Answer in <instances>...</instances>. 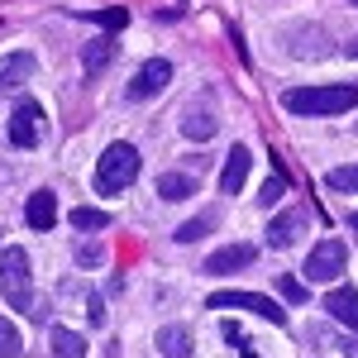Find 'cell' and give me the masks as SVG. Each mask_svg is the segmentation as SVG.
Returning a JSON list of instances; mask_svg holds the SVG:
<instances>
[{"label": "cell", "instance_id": "cell-7", "mask_svg": "<svg viewBox=\"0 0 358 358\" xmlns=\"http://www.w3.org/2000/svg\"><path fill=\"white\" fill-rule=\"evenodd\" d=\"M172 82V62L167 57H153V62H143L134 77H129V101H153L158 91H167Z\"/></svg>", "mask_w": 358, "mask_h": 358}, {"label": "cell", "instance_id": "cell-26", "mask_svg": "<svg viewBox=\"0 0 358 358\" xmlns=\"http://www.w3.org/2000/svg\"><path fill=\"white\" fill-rule=\"evenodd\" d=\"M77 263H82V268H101V263H106V248L82 244V248H77Z\"/></svg>", "mask_w": 358, "mask_h": 358}, {"label": "cell", "instance_id": "cell-6", "mask_svg": "<svg viewBox=\"0 0 358 358\" xmlns=\"http://www.w3.org/2000/svg\"><path fill=\"white\" fill-rule=\"evenodd\" d=\"M344 263H349V244L325 239V244H315L306 253V277H310V282H334V277L344 273Z\"/></svg>", "mask_w": 358, "mask_h": 358}, {"label": "cell", "instance_id": "cell-24", "mask_svg": "<svg viewBox=\"0 0 358 358\" xmlns=\"http://www.w3.org/2000/svg\"><path fill=\"white\" fill-rule=\"evenodd\" d=\"M287 187H292V177H287V172H277L273 182L263 187V196H258V201H263V206H277V201L287 196Z\"/></svg>", "mask_w": 358, "mask_h": 358}, {"label": "cell", "instance_id": "cell-18", "mask_svg": "<svg viewBox=\"0 0 358 358\" xmlns=\"http://www.w3.org/2000/svg\"><path fill=\"white\" fill-rule=\"evenodd\" d=\"M215 224H220V210H201V215H196V220H187L177 234H172V239H177V244H196V239H206Z\"/></svg>", "mask_w": 358, "mask_h": 358}, {"label": "cell", "instance_id": "cell-22", "mask_svg": "<svg viewBox=\"0 0 358 358\" xmlns=\"http://www.w3.org/2000/svg\"><path fill=\"white\" fill-rule=\"evenodd\" d=\"M273 287H277V296H282V301H292V306H306V301H310V292H306L296 277H287V273L273 277Z\"/></svg>", "mask_w": 358, "mask_h": 358}, {"label": "cell", "instance_id": "cell-2", "mask_svg": "<svg viewBox=\"0 0 358 358\" xmlns=\"http://www.w3.org/2000/svg\"><path fill=\"white\" fill-rule=\"evenodd\" d=\"M134 177H138V148L134 143H110L96 163V192L120 196L124 187H134Z\"/></svg>", "mask_w": 358, "mask_h": 358}, {"label": "cell", "instance_id": "cell-30", "mask_svg": "<svg viewBox=\"0 0 358 358\" xmlns=\"http://www.w3.org/2000/svg\"><path fill=\"white\" fill-rule=\"evenodd\" d=\"M354 234H358V215H354Z\"/></svg>", "mask_w": 358, "mask_h": 358}, {"label": "cell", "instance_id": "cell-13", "mask_svg": "<svg viewBox=\"0 0 358 358\" xmlns=\"http://www.w3.org/2000/svg\"><path fill=\"white\" fill-rule=\"evenodd\" d=\"M34 53H5L0 57V91H10V86H20L24 77H34Z\"/></svg>", "mask_w": 358, "mask_h": 358}, {"label": "cell", "instance_id": "cell-21", "mask_svg": "<svg viewBox=\"0 0 358 358\" xmlns=\"http://www.w3.org/2000/svg\"><path fill=\"white\" fill-rule=\"evenodd\" d=\"M20 354H24V339L15 330V320L0 315V358H20Z\"/></svg>", "mask_w": 358, "mask_h": 358}, {"label": "cell", "instance_id": "cell-31", "mask_svg": "<svg viewBox=\"0 0 358 358\" xmlns=\"http://www.w3.org/2000/svg\"><path fill=\"white\" fill-rule=\"evenodd\" d=\"M354 5H358V0H354Z\"/></svg>", "mask_w": 358, "mask_h": 358}, {"label": "cell", "instance_id": "cell-3", "mask_svg": "<svg viewBox=\"0 0 358 358\" xmlns=\"http://www.w3.org/2000/svg\"><path fill=\"white\" fill-rule=\"evenodd\" d=\"M0 292L15 310H34V287H29V253L20 244H10L0 253Z\"/></svg>", "mask_w": 358, "mask_h": 358}, {"label": "cell", "instance_id": "cell-25", "mask_svg": "<svg viewBox=\"0 0 358 358\" xmlns=\"http://www.w3.org/2000/svg\"><path fill=\"white\" fill-rule=\"evenodd\" d=\"M86 20H96V24H106V29H124V24H129L124 10H101V15H86Z\"/></svg>", "mask_w": 358, "mask_h": 358}, {"label": "cell", "instance_id": "cell-14", "mask_svg": "<svg viewBox=\"0 0 358 358\" xmlns=\"http://www.w3.org/2000/svg\"><path fill=\"white\" fill-rule=\"evenodd\" d=\"M48 354L53 358H86V339L77 330H67V325H53L48 330Z\"/></svg>", "mask_w": 358, "mask_h": 358}, {"label": "cell", "instance_id": "cell-9", "mask_svg": "<svg viewBox=\"0 0 358 358\" xmlns=\"http://www.w3.org/2000/svg\"><path fill=\"white\" fill-rule=\"evenodd\" d=\"M301 234H306V210H296V206L268 220V248H292Z\"/></svg>", "mask_w": 358, "mask_h": 358}, {"label": "cell", "instance_id": "cell-27", "mask_svg": "<svg viewBox=\"0 0 358 358\" xmlns=\"http://www.w3.org/2000/svg\"><path fill=\"white\" fill-rule=\"evenodd\" d=\"M86 315H91V325H101V320H106V306H101V296H91V301H86Z\"/></svg>", "mask_w": 358, "mask_h": 358}, {"label": "cell", "instance_id": "cell-4", "mask_svg": "<svg viewBox=\"0 0 358 358\" xmlns=\"http://www.w3.org/2000/svg\"><path fill=\"white\" fill-rule=\"evenodd\" d=\"M210 310H253V315H263V320H273L282 325L287 315H282V306L273 296H263V292H210Z\"/></svg>", "mask_w": 358, "mask_h": 358}, {"label": "cell", "instance_id": "cell-10", "mask_svg": "<svg viewBox=\"0 0 358 358\" xmlns=\"http://www.w3.org/2000/svg\"><path fill=\"white\" fill-rule=\"evenodd\" d=\"M248 167H253L248 148H244V143H234V148H229V158H224V172H220V192L224 196H239V192H244Z\"/></svg>", "mask_w": 358, "mask_h": 358}, {"label": "cell", "instance_id": "cell-17", "mask_svg": "<svg viewBox=\"0 0 358 358\" xmlns=\"http://www.w3.org/2000/svg\"><path fill=\"white\" fill-rule=\"evenodd\" d=\"M158 196L163 201H187V196H196V177L192 172H163L158 177Z\"/></svg>", "mask_w": 358, "mask_h": 358}, {"label": "cell", "instance_id": "cell-15", "mask_svg": "<svg viewBox=\"0 0 358 358\" xmlns=\"http://www.w3.org/2000/svg\"><path fill=\"white\" fill-rule=\"evenodd\" d=\"M158 354L163 358H192V330L187 325H163L158 330Z\"/></svg>", "mask_w": 358, "mask_h": 358}, {"label": "cell", "instance_id": "cell-19", "mask_svg": "<svg viewBox=\"0 0 358 358\" xmlns=\"http://www.w3.org/2000/svg\"><path fill=\"white\" fill-rule=\"evenodd\" d=\"M110 53H115L110 38H101V43H86V48H82V67H86V72H101V67L110 62Z\"/></svg>", "mask_w": 358, "mask_h": 358}, {"label": "cell", "instance_id": "cell-23", "mask_svg": "<svg viewBox=\"0 0 358 358\" xmlns=\"http://www.w3.org/2000/svg\"><path fill=\"white\" fill-rule=\"evenodd\" d=\"M72 224H77V229H106L110 215H106V210H91V206H77V210H72Z\"/></svg>", "mask_w": 358, "mask_h": 358}, {"label": "cell", "instance_id": "cell-8", "mask_svg": "<svg viewBox=\"0 0 358 358\" xmlns=\"http://www.w3.org/2000/svg\"><path fill=\"white\" fill-rule=\"evenodd\" d=\"M258 258V248L253 244H224V248H215L210 258H206V273L210 277H229V273H244L248 263Z\"/></svg>", "mask_w": 358, "mask_h": 358}, {"label": "cell", "instance_id": "cell-11", "mask_svg": "<svg viewBox=\"0 0 358 358\" xmlns=\"http://www.w3.org/2000/svg\"><path fill=\"white\" fill-rule=\"evenodd\" d=\"M325 310H330L344 330L358 334V292H354V287H334L330 296H325Z\"/></svg>", "mask_w": 358, "mask_h": 358}, {"label": "cell", "instance_id": "cell-12", "mask_svg": "<svg viewBox=\"0 0 358 358\" xmlns=\"http://www.w3.org/2000/svg\"><path fill=\"white\" fill-rule=\"evenodd\" d=\"M24 220H29V229H53V220H57V196L48 192V187L29 196V206H24Z\"/></svg>", "mask_w": 358, "mask_h": 358}, {"label": "cell", "instance_id": "cell-1", "mask_svg": "<svg viewBox=\"0 0 358 358\" xmlns=\"http://www.w3.org/2000/svg\"><path fill=\"white\" fill-rule=\"evenodd\" d=\"M282 106L292 115H344L358 106V86L339 82V86H296L282 96Z\"/></svg>", "mask_w": 358, "mask_h": 358}, {"label": "cell", "instance_id": "cell-20", "mask_svg": "<svg viewBox=\"0 0 358 358\" xmlns=\"http://www.w3.org/2000/svg\"><path fill=\"white\" fill-rule=\"evenodd\" d=\"M330 192H358V163H339V167H330Z\"/></svg>", "mask_w": 358, "mask_h": 358}, {"label": "cell", "instance_id": "cell-28", "mask_svg": "<svg viewBox=\"0 0 358 358\" xmlns=\"http://www.w3.org/2000/svg\"><path fill=\"white\" fill-rule=\"evenodd\" d=\"M334 344H339L344 354H358V339H334Z\"/></svg>", "mask_w": 358, "mask_h": 358}, {"label": "cell", "instance_id": "cell-5", "mask_svg": "<svg viewBox=\"0 0 358 358\" xmlns=\"http://www.w3.org/2000/svg\"><path fill=\"white\" fill-rule=\"evenodd\" d=\"M5 138L15 143V148H38V138H43V110H38V101H20L15 115H10V124H5Z\"/></svg>", "mask_w": 358, "mask_h": 358}, {"label": "cell", "instance_id": "cell-16", "mask_svg": "<svg viewBox=\"0 0 358 358\" xmlns=\"http://www.w3.org/2000/svg\"><path fill=\"white\" fill-rule=\"evenodd\" d=\"M215 129H220V124H215V115H210V110H187V115H182V134L196 138V143H210Z\"/></svg>", "mask_w": 358, "mask_h": 358}, {"label": "cell", "instance_id": "cell-29", "mask_svg": "<svg viewBox=\"0 0 358 358\" xmlns=\"http://www.w3.org/2000/svg\"><path fill=\"white\" fill-rule=\"evenodd\" d=\"M349 57H358V34H354V38H349Z\"/></svg>", "mask_w": 358, "mask_h": 358}]
</instances>
